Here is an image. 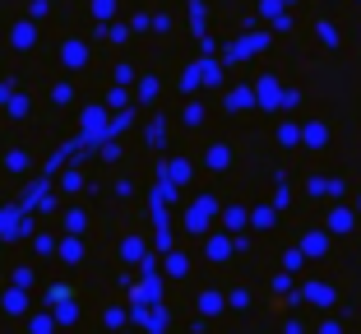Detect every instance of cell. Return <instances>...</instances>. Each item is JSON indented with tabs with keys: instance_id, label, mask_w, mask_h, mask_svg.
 <instances>
[{
	"instance_id": "obj_1",
	"label": "cell",
	"mask_w": 361,
	"mask_h": 334,
	"mask_svg": "<svg viewBox=\"0 0 361 334\" xmlns=\"http://www.w3.org/2000/svg\"><path fill=\"white\" fill-rule=\"evenodd\" d=\"M297 297H301L306 306H315V311H329V306L338 302V288H334V283H324V279H306V283L297 288Z\"/></svg>"
},
{
	"instance_id": "obj_2",
	"label": "cell",
	"mask_w": 361,
	"mask_h": 334,
	"mask_svg": "<svg viewBox=\"0 0 361 334\" xmlns=\"http://www.w3.org/2000/svg\"><path fill=\"white\" fill-rule=\"evenodd\" d=\"M250 88H255V112H278L283 107V79L278 75H259Z\"/></svg>"
},
{
	"instance_id": "obj_3",
	"label": "cell",
	"mask_w": 361,
	"mask_h": 334,
	"mask_svg": "<svg viewBox=\"0 0 361 334\" xmlns=\"http://www.w3.org/2000/svg\"><path fill=\"white\" fill-rule=\"evenodd\" d=\"M264 47H269V32H245V37H236V42L227 47L223 61L227 65H241V61H250V56H259Z\"/></svg>"
},
{
	"instance_id": "obj_4",
	"label": "cell",
	"mask_w": 361,
	"mask_h": 334,
	"mask_svg": "<svg viewBox=\"0 0 361 334\" xmlns=\"http://www.w3.org/2000/svg\"><path fill=\"white\" fill-rule=\"evenodd\" d=\"M324 232H329V237H348V232H357V209L343 205V200H334V209L324 214Z\"/></svg>"
},
{
	"instance_id": "obj_5",
	"label": "cell",
	"mask_w": 361,
	"mask_h": 334,
	"mask_svg": "<svg viewBox=\"0 0 361 334\" xmlns=\"http://www.w3.org/2000/svg\"><path fill=\"white\" fill-rule=\"evenodd\" d=\"M213 218H218V200H213V195H204V200H195V205H190V214H185V227L204 237V232L213 227Z\"/></svg>"
},
{
	"instance_id": "obj_6",
	"label": "cell",
	"mask_w": 361,
	"mask_h": 334,
	"mask_svg": "<svg viewBox=\"0 0 361 334\" xmlns=\"http://www.w3.org/2000/svg\"><path fill=\"white\" fill-rule=\"evenodd\" d=\"M232 251H236V237L232 232H204V256L213 260V265H227V260H232Z\"/></svg>"
},
{
	"instance_id": "obj_7",
	"label": "cell",
	"mask_w": 361,
	"mask_h": 334,
	"mask_svg": "<svg viewBox=\"0 0 361 334\" xmlns=\"http://www.w3.org/2000/svg\"><path fill=\"white\" fill-rule=\"evenodd\" d=\"M306 195L310 200H343V195H348V181H343V177H310Z\"/></svg>"
},
{
	"instance_id": "obj_8",
	"label": "cell",
	"mask_w": 361,
	"mask_h": 334,
	"mask_svg": "<svg viewBox=\"0 0 361 334\" xmlns=\"http://www.w3.org/2000/svg\"><path fill=\"white\" fill-rule=\"evenodd\" d=\"M297 246H301V256H306V260H324V256H329V246H334V237L324 232V227H310V232H301Z\"/></svg>"
},
{
	"instance_id": "obj_9",
	"label": "cell",
	"mask_w": 361,
	"mask_h": 334,
	"mask_svg": "<svg viewBox=\"0 0 361 334\" xmlns=\"http://www.w3.org/2000/svg\"><path fill=\"white\" fill-rule=\"evenodd\" d=\"M329 121H301V149H329Z\"/></svg>"
},
{
	"instance_id": "obj_10",
	"label": "cell",
	"mask_w": 361,
	"mask_h": 334,
	"mask_svg": "<svg viewBox=\"0 0 361 334\" xmlns=\"http://www.w3.org/2000/svg\"><path fill=\"white\" fill-rule=\"evenodd\" d=\"M232 162H236V153H232V144H227V140H213L209 149H204V167H209V172H227Z\"/></svg>"
},
{
	"instance_id": "obj_11",
	"label": "cell",
	"mask_w": 361,
	"mask_h": 334,
	"mask_svg": "<svg viewBox=\"0 0 361 334\" xmlns=\"http://www.w3.org/2000/svg\"><path fill=\"white\" fill-rule=\"evenodd\" d=\"M223 107L236 112V117H241V112H255V88H250V84H232L223 93Z\"/></svg>"
},
{
	"instance_id": "obj_12",
	"label": "cell",
	"mask_w": 361,
	"mask_h": 334,
	"mask_svg": "<svg viewBox=\"0 0 361 334\" xmlns=\"http://www.w3.org/2000/svg\"><path fill=\"white\" fill-rule=\"evenodd\" d=\"M218 223H223V232L241 237V227H250V209H245V205H223V209H218Z\"/></svg>"
},
{
	"instance_id": "obj_13",
	"label": "cell",
	"mask_w": 361,
	"mask_h": 334,
	"mask_svg": "<svg viewBox=\"0 0 361 334\" xmlns=\"http://www.w3.org/2000/svg\"><path fill=\"white\" fill-rule=\"evenodd\" d=\"M274 140L283 144V149H301V121H278V130H274Z\"/></svg>"
},
{
	"instance_id": "obj_14",
	"label": "cell",
	"mask_w": 361,
	"mask_h": 334,
	"mask_svg": "<svg viewBox=\"0 0 361 334\" xmlns=\"http://www.w3.org/2000/svg\"><path fill=\"white\" fill-rule=\"evenodd\" d=\"M250 227H259V232L278 227V209L274 205H255V209H250Z\"/></svg>"
},
{
	"instance_id": "obj_15",
	"label": "cell",
	"mask_w": 361,
	"mask_h": 334,
	"mask_svg": "<svg viewBox=\"0 0 361 334\" xmlns=\"http://www.w3.org/2000/svg\"><path fill=\"white\" fill-rule=\"evenodd\" d=\"M162 177H171L176 186H185V181H190V162H185V158H171L167 167H162Z\"/></svg>"
},
{
	"instance_id": "obj_16",
	"label": "cell",
	"mask_w": 361,
	"mask_h": 334,
	"mask_svg": "<svg viewBox=\"0 0 361 334\" xmlns=\"http://www.w3.org/2000/svg\"><path fill=\"white\" fill-rule=\"evenodd\" d=\"M223 297H227V306H232V311H245V306H250V297H255V292L245 288V283H236V288H232V292H223Z\"/></svg>"
},
{
	"instance_id": "obj_17",
	"label": "cell",
	"mask_w": 361,
	"mask_h": 334,
	"mask_svg": "<svg viewBox=\"0 0 361 334\" xmlns=\"http://www.w3.org/2000/svg\"><path fill=\"white\" fill-rule=\"evenodd\" d=\"M200 311L204 316H218V311H227V297H223V292H204V297H200Z\"/></svg>"
},
{
	"instance_id": "obj_18",
	"label": "cell",
	"mask_w": 361,
	"mask_h": 334,
	"mask_svg": "<svg viewBox=\"0 0 361 334\" xmlns=\"http://www.w3.org/2000/svg\"><path fill=\"white\" fill-rule=\"evenodd\" d=\"M269 288H274V297H292V292H297V283H292V274H287V270H278Z\"/></svg>"
},
{
	"instance_id": "obj_19",
	"label": "cell",
	"mask_w": 361,
	"mask_h": 334,
	"mask_svg": "<svg viewBox=\"0 0 361 334\" xmlns=\"http://www.w3.org/2000/svg\"><path fill=\"white\" fill-rule=\"evenodd\" d=\"M200 84H204V61H195L190 70H185V79H180V88H185V93H195Z\"/></svg>"
},
{
	"instance_id": "obj_20",
	"label": "cell",
	"mask_w": 361,
	"mask_h": 334,
	"mask_svg": "<svg viewBox=\"0 0 361 334\" xmlns=\"http://www.w3.org/2000/svg\"><path fill=\"white\" fill-rule=\"evenodd\" d=\"M315 37H319L324 47H329V52H338V28H334V23H319V28H315Z\"/></svg>"
},
{
	"instance_id": "obj_21",
	"label": "cell",
	"mask_w": 361,
	"mask_h": 334,
	"mask_svg": "<svg viewBox=\"0 0 361 334\" xmlns=\"http://www.w3.org/2000/svg\"><path fill=\"white\" fill-rule=\"evenodd\" d=\"M167 274L171 279H185V274H190V260L185 256H167Z\"/></svg>"
},
{
	"instance_id": "obj_22",
	"label": "cell",
	"mask_w": 361,
	"mask_h": 334,
	"mask_svg": "<svg viewBox=\"0 0 361 334\" xmlns=\"http://www.w3.org/2000/svg\"><path fill=\"white\" fill-rule=\"evenodd\" d=\"M301 265H306V256H301V246H292V251H283V270L287 274H297Z\"/></svg>"
},
{
	"instance_id": "obj_23",
	"label": "cell",
	"mask_w": 361,
	"mask_h": 334,
	"mask_svg": "<svg viewBox=\"0 0 361 334\" xmlns=\"http://www.w3.org/2000/svg\"><path fill=\"white\" fill-rule=\"evenodd\" d=\"M283 10H287L283 0H259V14H264L269 23H274V19H278V14H283Z\"/></svg>"
},
{
	"instance_id": "obj_24",
	"label": "cell",
	"mask_w": 361,
	"mask_h": 334,
	"mask_svg": "<svg viewBox=\"0 0 361 334\" xmlns=\"http://www.w3.org/2000/svg\"><path fill=\"white\" fill-rule=\"evenodd\" d=\"M269 205H274V209H278V214H283V209H287V205H292V191H287V186H283V181H278V191H274V200H269Z\"/></svg>"
},
{
	"instance_id": "obj_25",
	"label": "cell",
	"mask_w": 361,
	"mask_h": 334,
	"mask_svg": "<svg viewBox=\"0 0 361 334\" xmlns=\"http://www.w3.org/2000/svg\"><path fill=\"white\" fill-rule=\"evenodd\" d=\"M315 334H343V321H334V316H329V321L315 325Z\"/></svg>"
},
{
	"instance_id": "obj_26",
	"label": "cell",
	"mask_w": 361,
	"mask_h": 334,
	"mask_svg": "<svg viewBox=\"0 0 361 334\" xmlns=\"http://www.w3.org/2000/svg\"><path fill=\"white\" fill-rule=\"evenodd\" d=\"M200 121H204V107H200V102H190V107H185V126H200Z\"/></svg>"
},
{
	"instance_id": "obj_27",
	"label": "cell",
	"mask_w": 361,
	"mask_h": 334,
	"mask_svg": "<svg viewBox=\"0 0 361 334\" xmlns=\"http://www.w3.org/2000/svg\"><path fill=\"white\" fill-rule=\"evenodd\" d=\"M283 334H306V325H301V321H287V325H283Z\"/></svg>"
},
{
	"instance_id": "obj_28",
	"label": "cell",
	"mask_w": 361,
	"mask_h": 334,
	"mask_svg": "<svg viewBox=\"0 0 361 334\" xmlns=\"http://www.w3.org/2000/svg\"><path fill=\"white\" fill-rule=\"evenodd\" d=\"M357 214H361V195H357Z\"/></svg>"
},
{
	"instance_id": "obj_29",
	"label": "cell",
	"mask_w": 361,
	"mask_h": 334,
	"mask_svg": "<svg viewBox=\"0 0 361 334\" xmlns=\"http://www.w3.org/2000/svg\"><path fill=\"white\" fill-rule=\"evenodd\" d=\"M283 5H297V0H283Z\"/></svg>"
}]
</instances>
